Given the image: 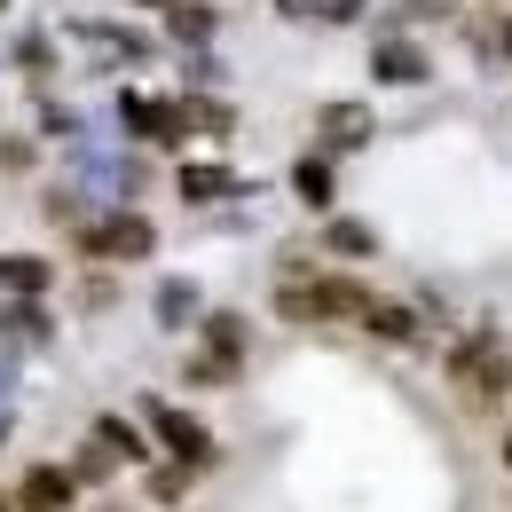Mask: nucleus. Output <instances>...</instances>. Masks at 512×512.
Segmentation results:
<instances>
[{"instance_id":"nucleus-1","label":"nucleus","mask_w":512,"mask_h":512,"mask_svg":"<svg viewBox=\"0 0 512 512\" xmlns=\"http://www.w3.org/2000/svg\"><path fill=\"white\" fill-rule=\"evenodd\" d=\"M371 292L355 276H316V284H284L276 292V316L284 323H331V316H363Z\"/></svg>"},{"instance_id":"nucleus-2","label":"nucleus","mask_w":512,"mask_h":512,"mask_svg":"<svg viewBox=\"0 0 512 512\" xmlns=\"http://www.w3.org/2000/svg\"><path fill=\"white\" fill-rule=\"evenodd\" d=\"M449 386L473 394V402H505V386H512L505 347H497V339H465V347L449 355Z\"/></svg>"},{"instance_id":"nucleus-3","label":"nucleus","mask_w":512,"mask_h":512,"mask_svg":"<svg viewBox=\"0 0 512 512\" xmlns=\"http://www.w3.org/2000/svg\"><path fill=\"white\" fill-rule=\"evenodd\" d=\"M150 245H158V229H150L142 213H111V221L87 229V253H103V260H142Z\"/></svg>"},{"instance_id":"nucleus-4","label":"nucleus","mask_w":512,"mask_h":512,"mask_svg":"<svg viewBox=\"0 0 512 512\" xmlns=\"http://www.w3.org/2000/svg\"><path fill=\"white\" fill-rule=\"evenodd\" d=\"M150 418H158V442H174L182 465H213V434L197 418H182V410H150Z\"/></svg>"},{"instance_id":"nucleus-5","label":"nucleus","mask_w":512,"mask_h":512,"mask_svg":"<svg viewBox=\"0 0 512 512\" xmlns=\"http://www.w3.org/2000/svg\"><path fill=\"white\" fill-rule=\"evenodd\" d=\"M24 512H71V473L32 465V473H24Z\"/></svg>"},{"instance_id":"nucleus-6","label":"nucleus","mask_w":512,"mask_h":512,"mask_svg":"<svg viewBox=\"0 0 512 512\" xmlns=\"http://www.w3.org/2000/svg\"><path fill=\"white\" fill-rule=\"evenodd\" d=\"M48 276H56V268H48V260H32V253H8V260H0V284H8V292H24V300H32V292H48Z\"/></svg>"},{"instance_id":"nucleus-7","label":"nucleus","mask_w":512,"mask_h":512,"mask_svg":"<svg viewBox=\"0 0 512 512\" xmlns=\"http://www.w3.org/2000/svg\"><path fill=\"white\" fill-rule=\"evenodd\" d=\"M134 127L150 134V142H182V111L174 103H134Z\"/></svg>"},{"instance_id":"nucleus-8","label":"nucleus","mask_w":512,"mask_h":512,"mask_svg":"<svg viewBox=\"0 0 512 512\" xmlns=\"http://www.w3.org/2000/svg\"><path fill=\"white\" fill-rule=\"evenodd\" d=\"M95 442L111 449V457H127V465H134V457H150V449H142V434H134L127 418H95Z\"/></svg>"},{"instance_id":"nucleus-9","label":"nucleus","mask_w":512,"mask_h":512,"mask_svg":"<svg viewBox=\"0 0 512 512\" xmlns=\"http://www.w3.org/2000/svg\"><path fill=\"white\" fill-rule=\"evenodd\" d=\"M363 316H371V331H379V339H410V331H418V316H410V308H394V300H371Z\"/></svg>"},{"instance_id":"nucleus-10","label":"nucleus","mask_w":512,"mask_h":512,"mask_svg":"<svg viewBox=\"0 0 512 512\" xmlns=\"http://www.w3.org/2000/svg\"><path fill=\"white\" fill-rule=\"evenodd\" d=\"M229 190V174H221V166H190V174H182V197H197V205H205V197H221Z\"/></svg>"},{"instance_id":"nucleus-11","label":"nucleus","mask_w":512,"mask_h":512,"mask_svg":"<svg viewBox=\"0 0 512 512\" xmlns=\"http://www.w3.org/2000/svg\"><path fill=\"white\" fill-rule=\"evenodd\" d=\"M418 56H410V48H379V79H418Z\"/></svg>"},{"instance_id":"nucleus-12","label":"nucleus","mask_w":512,"mask_h":512,"mask_svg":"<svg viewBox=\"0 0 512 512\" xmlns=\"http://www.w3.org/2000/svg\"><path fill=\"white\" fill-rule=\"evenodd\" d=\"M323 127H331V142H363L371 119H363V111H323Z\"/></svg>"},{"instance_id":"nucleus-13","label":"nucleus","mask_w":512,"mask_h":512,"mask_svg":"<svg viewBox=\"0 0 512 512\" xmlns=\"http://www.w3.org/2000/svg\"><path fill=\"white\" fill-rule=\"evenodd\" d=\"M300 190H308V205H331V174H323L316 158H308V166H300Z\"/></svg>"},{"instance_id":"nucleus-14","label":"nucleus","mask_w":512,"mask_h":512,"mask_svg":"<svg viewBox=\"0 0 512 512\" xmlns=\"http://www.w3.org/2000/svg\"><path fill=\"white\" fill-rule=\"evenodd\" d=\"M174 32H182V40H205V32H213V16H205V8H174Z\"/></svg>"},{"instance_id":"nucleus-15","label":"nucleus","mask_w":512,"mask_h":512,"mask_svg":"<svg viewBox=\"0 0 512 512\" xmlns=\"http://www.w3.org/2000/svg\"><path fill=\"white\" fill-rule=\"evenodd\" d=\"M331 245H339V253H371V229H355V221H339V229H331Z\"/></svg>"},{"instance_id":"nucleus-16","label":"nucleus","mask_w":512,"mask_h":512,"mask_svg":"<svg viewBox=\"0 0 512 512\" xmlns=\"http://www.w3.org/2000/svg\"><path fill=\"white\" fill-rule=\"evenodd\" d=\"M0 512H24V505H16V497H0Z\"/></svg>"},{"instance_id":"nucleus-17","label":"nucleus","mask_w":512,"mask_h":512,"mask_svg":"<svg viewBox=\"0 0 512 512\" xmlns=\"http://www.w3.org/2000/svg\"><path fill=\"white\" fill-rule=\"evenodd\" d=\"M505 48H512V24H505Z\"/></svg>"},{"instance_id":"nucleus-18","label":"nucleus","mask_w":512,"mask_h":512,"mask_svg":"<svg viewBox=\"0 0 512 512\" xmlns=\"http://www.w3.org/2000/svg\"><path fill=\"white\" fill-rule=\"evenodd\" d=\"M505 465H512V442H505Z\"/></svg>"},{"instance_id":"nucleus-19","label":"nucleus","mask_w":512,"mask_h":512,"mask_svg":"<svg viewBox=\"0 0 512 512\" xmlns=\"http://www.w3.org/2000/svg\"><path fill=\"white\" fill-rule=\"evenodd\" d=\"M150 8H166V0H150Z\"/></svg>"}]
</instances>
